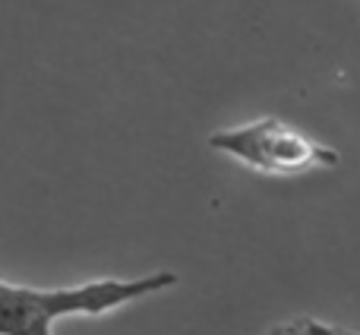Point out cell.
<instances>
[{"label":"cell","instance_id":"obj_4","mask_svg":"<svg viewBox=\"0 0 360 335\" xmlns=\"http://www.w3.org/2000/svg\"><path fill=\"white\" fill-rule=\"evenodd\" d=\"M316 326L323 329L326 335H360L354 329H348V326H335V323H323V320H316Z\"/></svg>","mask_w":360,"mask_h":335},{"label":"cell","instance_id":"obj_2","mask_svg":"<svg viewBox=\"0 0 360 335\" xmlns=\"http://www.w3.org/2000/svg\"><path fill=\"white\" fill-rule=\"evenodd\" d=\"M209 149L269 177H294V174L338 165V152L332 146L316 143L304 130L278 118H259L240 127L215 130L209 137Z\"/></svg>","mask_w":360,"mask_h":335},{"label":"cell","instance_id":"obj_1","mask_svg":"<svg viewBox=\"0 0 360 335\" xmlns=\"http://www.w3.org/2000/svg\"><path fill=\"white\" fill-rule=\"evenodd\" d=\"M177 272L158 269L136 279H95L73 288H29L0 279V335H54L67 317H108L127 304L165 294Z\"/></svg>","mask_w":360,"mask_h":335},{"label":"cell","instance_id":"obj_3","mask_svg":"<svg viewBox=\"0 0 360 335\" xmlns=\"http://www.w3.org/2000/svg\"><path fill=\"white\" fill-rule=\"evenodd\" d=\"M262 335H326L323 329L316 326L313 317H300V320H291V323H278V326H269Z\"/></svg>","mask_w":360,"mask_h":335}]
</instances>
